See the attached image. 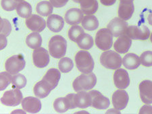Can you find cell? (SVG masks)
<instances>
[{
    "label": "cell",
    "mask_w": 152,
    "mask_h": 114,
    "mask_svg": "<svg viewBox=\"0 0 152 114\" xmlns=\"http://www.w3.org/2000/svg\"><path fill=\"white\" fill-rule=\"evenodd\" d=\"M51 90L50 89L47 84L44 82L42 80L41 81H39L34 86L33 92L35 95L37 97L40 99H44L50 94Z\"/></svg>",
    "instance_id": "obj_25"
},
{
    "label": "cell",
    "mask_w": 152,
    "mask_h": 114,
    "mask_svg": "<svg viewBox=\"0 0 152 114\" xmlns=\"http://www.w3.org/2000/svg\"><path fill=\"white\" fill-rule=\"evenodd\" d=\"M141 64L145 67L152 66V52L147 51L143 52L139 57Z\"/></svg>",
    "instance_id": "obj_36"
},
{
    "label": "cell",
    "mask_w": 152,
    "mask_h": 114,
    "mask_svg": "<svg viewBox=\"0 0 152 114\" xmlns=\"http://www.w3.org/2000/svg\"><path fill=\"white\" fill-rule=\"evenodd\" d=\"M23 100V95L20 89L13 88L12 90H8L5 92L1 102L4 105L9 107H15L20 105Z\"/></svg>",
    "instance_id": "obj_7"
},
{
    "label": "cell",
    "mask_w": 152,
    "mask_h": 114,
    "mask_svg": "<svg viewBox=\"0 0 152 114\" xmlns=\"http://www.w3.org/2000/svg\"><path fill=\"white\" fill-rule=\"evenodd\" d=\"M33 64L38 68L47 67L50 61V54L47 50L43 47H38L33 51Z\"/></svg>",
    "instance_id": "obj_10"
},
{
    "label": "cell",
    "mask_w": 152,
    "mask_h": 114,
    "mask_svg": "<svg viewBox=\"0 0 152 114\" xmlns=\"http://www.w3.org/2000/svg\"><path fill=\"white\" fill-rule=\"evenodd\" d=\"M26 77L23 74H16L13 76L12 84L13 88L21 89L26 86Z\"/></svg>",
    "instance_id": "obj_34"
},
{
    "label": "cell",
    "mask_w": 152,
    "mask_h": 114,
    "mask_svg": "<svg viewBox=\"0 0 152 114\" xmlns=\"http://www.w3.org/2000/svg\"><path fill=\"white\" fill-rule=\"evenodd\" d=\"M26 62L23 55H14L9 57L5 63V69L12 75L18 74L25 67Z\"/></svg>",
    "instance_id": "obj_6"
},
{
    "label": "cell",
    "mask_w": 152,
    "mask_h": 114,
    "mask_svg": "<svg viewBox=\"0 0 152 114\" xmlns=\"http://www.w3.org/2000/svg\"><path fill=\"white\" fill-rule=\"evenodd\" d=\"M84 17V13L80 9L73 8L68 9L65 14L64 19L66 23L70 25H78L81 23Z\"/></svg>",
    "instance_id": "obj_19"
},
{
    "label": "cell",
    "mask_w": 152,
    "mask_h": 114,
    "mask_svg": "<svg viewBox=\"0 0 152 114\" xmlns=\"http://www.w3.org/2000/svg\"><path fill=\"white\" fill-rule=\"evenodd\" d=\"M26 43L31 49H35L37 48L41 47L42 44V38L39 33L33 32L29 34L26 37Z\"/></svg>",
    "instance_id": "obj_29"
},
{
    "label": "cell",
    "mask_w": 152,
    "mask_h": 114,
    "mask_svg": "<svg viewBox=\"0 0 152 114\" xmlns=\"http://www.w3.org/2000/svg\"><path fill=\"white\" fill-rule=\"evenodd\" d=\"M18 1L16 0H1V8L5 11L11 12L16 9L18 6Z\"/></svg>",
    "instance_id": "obj_38"
},
{
    "label": "cell",
    "mask_w": 152,
    "mask_h": 114,
    "mask_svg": "<svg viewBox=\"0 0 152 114\" xmlns=\"http://www.w3.org/2000/svg\"><path fill=\"white\" fill-rule=\"evenodd\" d=\"M16 9L18 15L23 18L26 19L31 15L32 7L27 1L19 2Z\"/></svg>",
    "instance_id": "obj_30"
},
{
    "label": "cell",
    "mask_w": 152,
    "mask_h": 114,
    "mask_svg": "<svg viewBox=\"0 0 152 114\" xmlns=\"http://www.w3.org/2000/svg\"><path fill=\"white\" fill-rule=\"evenodd\" d=\"M97 83V77L93 72L82 74L74 80L72 86L76 92L86 91L92 89Z\"/></svg>",
    "instance_id": "obj_3"
},
{
    "label": "cell",
    "mask_w": 152,
    "mask_h": 114,
    "mask_svg": "<svg viewBox=\"0 0 152 114\" xmlns=\"http://www.w3.org/2000/svg\"><path fill=\"white\" fill-rule=\"evenodd\" d=\"M64 25V20L62 16L58 14H51L48 16L47 26L51 32H60L62 30Z\"/></svg>",
    "instance_id": "obj_20"
},
{
    "label": "cell",
    "mask_w": 152,
    "mask_h": 114,
    "mask_svg": "<svg viewBox=\"0 0 152 114\" xmlns=\"http://www.w3.org/2000/svg\"><path fill=\"white\" fill-rule=\"evenodd\" d=\"M132 45L131 38L126 35L120 36L114 42V50L118 53H126L128 52Z\"/></svg>",
    "instance_id": "obj_21"
},
{
    "label": "cell",
    "mask_w": 152,
    "mask_h": 114,
    "mask_svg": "<svg viewBox=\"0 0 152 114\" xmlns=\"http://www.w3.org/2000/svg\"><path fill=\"white\" fill-rule=\"evenodd\" d=\"M74 67L72 60L69 57H62L60 58L58 62V68L62 73H68L72 70Z\"/></svg>",
    "instance_id": "obj_31"
},
{
    "label": "cell",
    "mask_w": 152,
    "mask_h": 114,
    "mask_svg": "<svg viewBox=\"0 0 152 114\" xmlns=\"http://www.w3.org/2000/svg\"><path fill=\"white\" fill-rule=\"evenodd\" d=\"M150 41H151V42L152 43V33H151V35H150Z\"/></svg>",
    "instance_id": "obj_48"
},
{
    "label": "cell",
    "mask_w": 152,
    "mask_h": 114,
    "mask_svg": "<svg viewBox=\"0 0 152 114\" xmlns=\"http://www.w3.org/2000/svg\"><path fill=\"white\" fill-rule=\"evenodd\" d=\"M139 94L141 101L145 104L152 103V81L145 80L139 86Z\"/></svg>",
    "instance_id": "obj_17"
},
{
    "label": "cell",
    "mask_w": 152,
    "mask_h": 114,
    "mask_svg": "<svg viewBox=\"0 0 152 114\" xmlns=\"http://www.w3.org/2000/svg\"><path fill=\"white\" fill-rule=\"evenodd\" d=\"M25 23L28 29L35 33L41 32L47 26V22L42 17L37 14H31L26 19Z\"/></svg>",
    "instance_id": "obj_12"
},
{
    "label": "cell",
    "mask_w": 152,
    "mask_h": 114,
    "mask_svg": "<svg viewBox=\"0 0 152 114\" xmlns=\"http://www.w3.org/2000/svg\"><path fill=\"white\" fill-rule=\"evenodd\" d=\"M0 25H1V35L8 37L12 32V25L10 23L7 19L1 18Z\"/></svg>",
    "instance_id": "obj_37"
},
{
    "label": "cell",
    "mask_w": 152,
    "mask_h": 114,
    "mask_svg": "<svg viewBox=\"0 0 152 114\" xmlns=\"http://www.w3.org/2000/svg\"><path fill=\"white\" fill-rule=\"evenodd\" d=\"M75 113H89L87 111H78V112H76Z\"/></svg>",
    "instance_id": "obj_47"
},
{
    "label": "cell",
    "mask_w": 152,
    "mask_h": 114,
    "mask_svg": "<svg viewBox=\"0 0 152 114\" xmlns=\"http://www.w3.org/2000/svg\"><path fill=\"white\" fill-rule=\"evenodd\" d=\"M133 1V0H120V1Z\"/></svg>",
    "instance_id": "obj_50"
},
{
    "label": "cell",
    "mask_w": 152,
    "mask_h": 114,
    "mask_svg": "<svg viewBox=\"0 0 152 114\" xmlns=\"http://www.w3.org/2000/svg\"><path fill=\"white\" fill-rule=\"evenodd\" d=\"M139 113H152V106L148 105V104L142 106L139 110Z\"/></svg>",
    "instance_id": "obj_41"
},
{
    "label": "cell",
    "mask_w": 152,
    "mask_h": 114,
    "mask_svg": "<svg viewBox=\"0 0 152 114\" xmlns=\"http://www.w3.org/2000/svg\"><path fill=\"white\" fill-rule=\"evenodd\" d=\"M148 23L149 25L152 26V12L149 14V16L148 17Z\"/></svg>",
    "instance_id": "obj_45"
},
{
    "label": "cell",
    "mask_w": 152,
    "mask_h": 114,
    "mask_svg": "<svg viewBox=\"0 0 152 114\" xmlns=\"http://www.w3.org/2000/svg\"><path fill=\"white\" fill-rule=\"evenodd\" d=\"M129 94L124 89H118L112 94V104L115 109L121 111L127 106L129 103Z\"/></svg>",
    "instance_id": "obj_13"
},
{
    "label": "cell",
    "mask_w": 152,
    "mask_h": 114,
    "mask_svg": "<svg viewBox=\"0 0 152 114\" xmlns=\"http://www.w3.org/2000/svg\"><path fill=\"white\" fill-rule=\"evenodd\" d=\"M84 33V29L81 26L78 25H73L68 30V36L70 41L76 42L77 38Z\"/></svg>",
    "instance_id": "obj_33"
},
{
    "label": "cell",
    "mask_w": 152,
    "mask_h": 114,
    "mask_svg": "<svg viewBox=\"0 0 152 114\" xmlns=\"http://www.w3.org/2000/svg\"><path fill=\"white\" fill-rule=\"evenodd\" d=\"M50 54L53 58L60 59L66 53L67 42L62 36L55 35L51 38L48 45Z\"/></svg>",
    "instance_id": "obj_2"
},
{
    "label": "cell",
    "mask_w": 152,
    "mask_h": 114,
    "mask_svg": "<svg viewBox=\"0 0 152 114\" xmlns=\"http://www.w3.org/2000/svg\"><path fill=\"white\" fill-rule=\"evenodd\" d=\"M53 108L58 113H65L69 110L66 97H59L53 102Z\"/></svg>",
    "instance_id": "obj_32"
},
{
    "label": "cell",
    "mask_w": 152,
    "mask_h": 114,
    "mask_svg": "<svg viewBox=\"0 0 152 114\" xmlns=\"http://www.w3.org/2000/svg\"><path fill=\"white\" fill-rule=\"evenodd\" d=\"M81 24L83 28L89 31L96 30L98 28V26H99V21H98V19L94 14L84 16L82 20Z\"/></svg>",
    "instance_id": "obj_26"
},
{
    "label": "cell",
    "mask_w": 152,
    "mask_h": 114,
    "mask_svg": "<svg viewBox=\"0 0 152 114\" xmlns=\"http://www.w3.org/2000/svg\"><path fill=\"white\" fill-rule=\"evenodd\" d=\"M22 107L26 112L37 113L41 110V103L39 98L29 96L23 99L21 103Z\"/></svg>",
    "instance_id": "obj_15"
},
{
    "label": "cell",
    "mask_w": 152,
    "mask_h": 114,
    "mask_svg": "<svg viewBox=\"0 0 152 114\" xmlns=\"http://www.w3.org/2000/svg\"><path fill=\"white\" fill-rule=\"evenodd\" d=\"M116 0H100L102 5L105 6H111L116 3Z\"/></svg>",
    "instance_id": "obj_42"
},
{
    "label": "cell",
    "mask_w": 152,
    "mask_h": 114,
    "mask_svg": "<svg viewBox=\"0 0 152 114\" xmlns=\"http://www.w3.org/2000/svg\"><path fill=\"white\" fill-rule=\"evenodd\" d=\"M65 97L67 101L68 107H69V110H74V109L77 108V107H76V105H75V94H73V93L68 94Z\"/></svg>",
    "instance_id": "obj_39"
},
{
    "label": "cell",
    "mask_w": 152,
    "mask_h": 114,
    "mask_svg": "<svg viewBox=\"0 0 152 114\" xmlns=\"http://www.w3.org/2000/svg\"><path fill=\"white\" fill-rule=\"evenodd\" d=\"M61 78L60 70L56 68H50L44 75L42 81L50 87V89H54L58 86Z\"/></svg>",
    "instance_id": "obj_18"
},
{
    "label": "cell",
    "mask_w": 152,
    "mask_h": 114,
    "mask_svg": "<svg viewBox=\"0 0 152 114\" xmlns=\"http://www.w3.org/2000/svg\"><path fill=\"white\" fill-rule=\"evenodd\" d=\"M16 1L18 2H21V1H24V0H16Z\"/></svg>",
    "instance_id": "obj_49"
},
{
    "label": "cell",
    "mask_w": 152,
    "mask_h": 114,
    "mask_svg": "<svg viewBox=\"0 0 152 114\" xmlns=\"http://www.w3.org/2000/svg\"><path fill=\"white\" fill-rule=\"evenodd\" d=\"M75 2H76V3H78V0H73Z\"/></svg>",
    "instance_id": "obj_51"
},
{
    "label": "cell",
    "mask_w": 152,
    "mask_h": 114,
    "mask_svg": "<svg viewBox=\"0 0 152 114\" xmlns=\"http://www.w3.org/2000/svg\"><path fill=\"white\" fill-rule=\"evenodd\" d=\"M53 6L50 1H41L37 4L36 11L39 16H49L53 12Z\"/></svg>",
    "instance_id": "obj_28"
},
{
    "label": "cell",
    "mask_w": 152,
    "mask_h": 114,
    "mask_svg": "<svg viewBox=\"0 0 152 114\" xmlns=\"http://www.w3.org/2000/svg\"><path fill=\"white\" fill-rule=\"evenodd\" d=\"M134 7L133 1H121L118 8V15L119 18L125 21L129 20L134 13Z\"/></svg>",
    "instance_id": "obj_16"
},
{
    "label": "cell",
    "mask_w": 152,
    "mask_h": 114,
    "mask_svg": "<svg viewBox=\"0 0 152 114\" xmlns=\"http://www.w3.org/2000/svg\"><path fill=\"white\" fill-rule=\"evenodd\" d=\"M75 61L77 69L83 74L92 72L94 69L95 62L94 58L87 51H79L75 57Z\"/></svg>",
    "instance_id": "obj_1"
},
{
    "label": "cell",
    "mask_w": 152,
    "mask_h": 114,
    "mask_svg": "<svg viewBox=\"0 0 152 114\" xmlns=\"http://www.w3.org/2000/svg\"><path fill=\"white\" fill-rule=\"evenodd\" d=\"M95 43L100 50H109L113 43V35L107 28L99 29L95 35Z\"/></svg>",
    "instance_id": "obj_5"
},
{
    "label": "cell",
    "mask_w": 152,
    "mask_h": 114,
    "mask_svg": "<svg viewBox=\"0 0 152 114\" xmlns=\"http://www.w3.org/2000/svg\"><path fill=\"white\" fill-rule=\"evenodd\" d=\"M91 98V106L96 110H106L110 105V101L108 98L103 95L99 91L93 90L89 92Z\"/></svg>",
    "instance_id": "obj_11"
},
{
    "label": "cell",
    "mask_w": 152,
    "mask_h": 114,
    "mask_svg": "<svg viewBox=\"0 0 152 114\" xmlns=\"http://www.w3.org/2000/svg\"><path fill=\"white\" fill-rule=\"evenodd\" d=\"M100 62L107 69L117 70L121 68L122 59L118 52L114 51H105L100 56Z\"/></svg>",
    "instance_id": "obj_4"
},
{
    "label": "cell",
    "mask_w": 152,
    "mask_h": 114,
    "mask_svg": "<svg viewBox=\"0 0 152 114\" xmlns=\"http://www.w3.org/2000/svg\"><path fill=\"white\" fill-rule=\"evenodd\" d=\"M75 43L80 49L89 50L91 49L94 46V41L91 36L89 35V34L84 33L77 38Z\"/></svg>",
    "instance_id": "obj_27"
},
{
    "label": "cell",
    "mask_w": 152,
    "mask_h": 114,
    "mask_svg": "<svg viewBox=\"0 0 152 114\" xmlns=\"http://www.w3.org/2000/svg\"><path fill=\"white\" fill-rule=\"evenodd\" d=\"M75 105L78 108H87L91 106V98L89 93L86 91H80L75 94Z\"/></svg>",
    "instance_id": "obj_24"
},
{
    "label": "cell",
    "mask_w": 152,
    "mask_h": 114,
    "mask_svg": "<svg viewBox=\"0 0 152 114\" xmlns=\"http://www.w3.org/2000/svg\"><path fill=\"white\" fill-rule=\"evenodd\" d=\"M80 9L86 15H91L96 13L99 5L97 0H78Z\"/></svg>",
    "instance_id": "obj_22"
},
{
    "label": "cell",
    "mask_w": 152,
    "mask_h": 114,
    "mask_svg": "<svg viewBox=\"0 0 152 114\" xmlns=\"http://www.w3.org/2000/svg\"><path fill=\"white\" fill-rule=\"evenodd\" d=\"M0 38H1V50H2L6 47L8 41H7L6 36H4L3 35H1V37Z\"/></svg>",
    "instance_id": "obj_43"
},
{
    "label": "cell",
    "mask_w": 152,
    "mask_h": 114,
    "mask_svg": "<svg viewBox=\"0 0 152 114\" xmlns=\"http://www.w3.org/2000/svg\"><path fill=\"white\" fill-rule=\"evenodd\" d=\"M25 113L26 111L23 110H14L12 112V113Z\"/></svg>",
    "instance_id": "obj_46"
},
{
    "label": "cell",
    "mask_w": 152,
    "mask_h": 114,
    "mask_svg": "<svg viewBox=\"0 0 152 114\" xmlns=\"http://www.w3.org/2000/svg\"><path fill=\"white\" fill-rule=\"evenodd\" d=\"M69 0H50L51 4L53 5V7L55 8H62L66 6Z\"/></svg>",
    "instance_id": "obj_40"
},
{
    "label": "cell",
    "mask_w": 152,
    "mask_h": 114,
    "mask_svg": "<svg viewBox=\"0 0 152 114\" xmlns=\"http://www.w3.org/2000/svg\"><path fill=\"white\" fill-rule=\"evenodd\" d=\"M126 35L131 39L145 41L150 36V30L145 26H130L127 28Z\"/></svg>",
    "instance_id": "obj_8"
},
{
    "label": "cell",
    "mask_w": 152,
    "mask_h": 114,
    "mask_svg": "<svg viewBox=\"0 0 152 114\" xmlns=\"http://www.w3.org/2000/svg\"><path fill=\"white\" fill-rule=\"evenodd\" d=\"M107 27L112 33L113 37H118L120 36L126 35L129 26L126 21L119 17H116L110 22Z\"/></svg>",
    "instance_id": "obj_9"
},
{
    "label": "cell",
    "mask_w": 152,
    "mask_h": 114,
    "mask_svg": "<svg viewBox=\"0 0 152 114\" xmlns=\"http://www.w3.org/2000/svg\"><path fill=\"white\" fill-rule=\"evenodd\" d=\"M113 80L115 86L118 89H126L130 84V78L128 72L121 68L115 71Z\"/></svg>",
    "instance_id": "obj_14"
},
{
    "label": "cell",
    "mask_w": 152,
    "mask_h": 114,
    "mask_svg": "<svg viewBox=\"0 0 152 114\" xmlns=\"http://www.w3.org/2000/svg\"><path fill=\"white\" fill-rule=\"evenodd\" d=\"M12 74L9 73L8 72H2L0 74V89L1 91H4L8 86L12 82L13 76Z\"/></svg>",
    "instance_id": "obj_35"
},
{
    "label": "cell",
    "mask_w": 152,
    "mask_h": 114,
    "mask_svg": "<svg viewBox=\"0 0 152 114\" xmlns=\"http://www.w3.org/2000/svg\"><path fill=\"white\" fill-rule=\"evenodd\" d=\"M121 113V111L116 110V109H112V110L106 111V113Z\"/></svg>",
    "instance_id": "obj_44"
},
{
    "label": "cell",
    "mask_w": 152,
    "mask_h": 114,
    "mask_svg": "<svg viewBox=\"0 0 152 114\" xmlns=\"http://www.w3.org/2000/svg\"><path fill=\"white\" fill-rule=\"evenodd\" d=\"M122 64L125 68L131 70H135L141 65L140 58L135 53H128L122 58Z\"/></svg>",
    "instance_id": "obj_23"
}]
</instances>
